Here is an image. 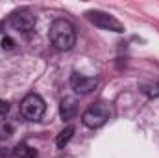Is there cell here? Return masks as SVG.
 Returning <instances> with one entry per match:
<instances>
[{
	"label": "cell",
	"instance_id": "obj_1",
	"mask_svg": "<svg viewBox=\"0 0 159 158\" xmlns=\"http://www.w3.org/2000/svg\"><path fill=\"white\" fill-rule=\"evenodd\" d=\"M50 41L56 48L59 50H70L76 45V32L74 26L65 21V19H57L52 22L50 26Z\"/></svg>",
	"mask_w": 159,
	"mask_h": 158
},
{
	"label": "cell",
	"instance_id": "obj_2",
	"mask_svg": "<svg viewBox=\"0 0 159 158\" xmlns=\"http://www.w3.org/2000/svg\"><path fill=\"white\" fill-rule=\"evenodd\" d=\"M44 110H46L44 101L41 99L39 95H35V93L26 95L22 99V102H20V114L28 121H39L43 117V114H44Z\"/></svg>",
	"mask_w": 159,
	"mask_h": 158
},
{
	"label": "cell",
	"instance_id": "obj_3",
	"mask_svg": "<svg viewBox=\"0 0 159 158\" xmlns=\"http://www.w3.org/2000/svg\"><path fill=\"white\" fill-rule=\"evenodd\" d=\"M107 119H109V108H107L104 102H98V104L91 106V108L85 110V114L81 116L83 125L89 126V128H98V126H102Z\"/></svg>",
	"mask_w": 159,
	"mask_h": 158
},
{
	"label": "cell",
	"instance_id": "obj_4",
	"mask_svg": "<svg viewBox=\"0 0 159 158\" xmlns=\"http://www.w3.org/2000/svg\"><path fill=\"white\" fill-rule=\"evenodd\" d=\"M87 19H89L94 26H98V28L111 30V32H117V34L124 32V26L120 24L113 15H109V13H106V11H89V13H87Z\"/></svg>",
	"mask_w": 159,
	"mask_h": 158
},
{
	"label": "cell",
	"instance_id": "obj_5",
	"mask_svg": "<svg viewBox=\"0 0 159 158\" xmlns=\"http://www.w3.org/2000/svg\"><path fill=\"white\" fill-rule=\"evenodd\" d=\"M11 26L19 32H24L28 34L34 26H35V17L28 11V9H20V11H15L11 15Z\"/></svg>",
	"mask_w": 159,
	"mask_h": 158
},
{
	"label": "cell",
	"instance_id": "obj_6",
	"mask_svg": "<svg viewBox=\"0 0 159 158\" xmlns=\"http://www.w3.org/2000/svg\"><path fill=\"white\" fill-rule=\"evenodd\" d=\"M96 84H98V80L93 78V77H83V75H80V73H72V77H70V86H72V89L80 93V95H87V93H91L94 87H96Z\"/></svg>",
	"mask_w": 159,
	"mask_h": 158
},
{
	"label": "cell",
	"instance_id": "obj_7",
	"mask_svg": "<svg viewBox=\"0 0 159 158\" xmlns=\"http://www.w3.org/2000/svg\"><path fill=\"white\" fill-rule=\"evenodd\" d=\"M76 114H78V102H76V99L65 97L61 101V104H59V116H61V119L63 121H70V119L76 117Z\"/></svg>",
	"mask_w": 159,
	"mask_h": 158
},
{
	"label": "cell",
	"instance_id": "obj_8",
	"mask_svg": "<svg viewBox=\"0 0 159 158\" xmlns=\"http://www.w3.org/2000/svg\"><path fill=\"white\" fill-rule=\"evenodd\" d=\"M15 156L19 158H35L37 156V151L34 147H30L28 143H19L15 147Z\"/></svg>",
	"mask_w": 159,
	"mask_h": 158
},
{
	"label": "cell",
	"instance_id": "obj_9",
	"mask_svg": "<svg viewBox=\"0 0 159 158\" xmlns=\"http://www.w3.org/2000/svg\"><path fill=\"white\" fill-rule=\"evenodd\" d=\"M72 134H74V126H72V125H69L65 130H61V132H59V136H57V140H56V145H57L59 149H63V147L69 143V140L72 138Z\"/></svg>",
	"mask_w": 159,
	"mask_h": 158
},
{
	"label": "cell",
	"instance_id": "obj_10",
	"mask_svg": "<svg viewBox=\"0 0 159 158\" xmlns=\"http://www.w3.org/2000/svg\"><path fill=\"white\" fill-rule=\"evenodd\" d=\"M13 134V126L6 121H0V140H7Z\"/></svg>",
	"mask_w": 159,
	"mask_h": 158
},
{
	"label": "cell",
	"instance_id": "obj_11",
	"mask_svg": "<svg viewBox=\"0 0 159 158\" xmlns=\"http://www.w3.org/2000/svg\"><path fill=\"white\" fill-rule=\"evenodd\" d=\"M2 47H4V48H13V47H15V41L11 39V37H4V39H2Z\"/></svg>",
	"mask_w": 159,
	"mask_h": 158
},
{
	"label": "cell",
	"instance_id": "obj_12",
	"mask_svg": "<svg viewBox=\"0 0 159 158\" xmlns=\"http://www.w3.org/2000/svg\"><path fill=\"white\" fill-rule=\"evenodd\" d=\"M7 110H9V104H7L6 101H2V99H0V116H6V114H7Z\"/></svg>",
	"mask_w": 159,
	"mask_h": 158
}]
</instances>
